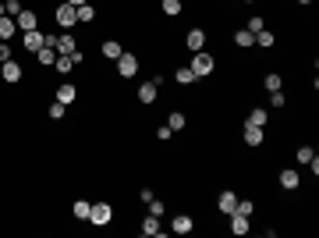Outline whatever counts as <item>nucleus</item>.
<instances>
[{
	"instance_id": "nucleus-1",
	"label": "nucleus",
	"mask_w": 319,
	"mask_h": 238,
	"mask_svg": "<svg viewBox=\"0 0 319 238\" xmlns=\"http://www.w3.org/2000/svg\"><path fill=\"white\" fill-rule=\"evenodd\" d=\"M188 68H192V75H195V79H206V75H213V57H209L206 50H195Z\"/></svg>"
},
{
	"instance_id": "nucleus-2",
	"label": "nucleus",
	"mask_w": 319,
	"mask_h": 238,
	"mask_svg": "<svg viewBox=\"0 0 319 238\" xmlns=\"http://www.w3.org/2000/svg\"><path fill=\"white\" fill-rule=\"evenodd\" d=\"M110 217H114L110 203H92V210H89V224H96V228H107V224H110Z\"/></svg>"
},
{
	"instance_id": "nucleus-3",
	"label": "nucleus",
	"mask_w": 319,
	"mask_h": 238,
	"mask_svg": "<svg viewBox=\"0 0 319 238\" xmlns=\"http://www.w3.org/2000/svg\"><path fill=\"white\" fill-rule=\"evenodd\" d=\"M57 21H61L64 29L78 25V7H75V4H68V0H64V4H57Z\"/></svg>"
},
{
	"instance_id": "nucleus-4",
	"label": "nucleus",
	"mask_w": 319,
	"mask_h": 238,
	"mask_svg": "<svg viewBox=\"0 0 319 238\" xmlns=\"http://www.w3.org/2000/svg\"><path fill=\"white\" fill-rule=\"evenodd\" d=\"M117 72H121V79H131V75L139 72V57H135V54H121V57H117Z\"/></svg>"
},
{
	"instance_id": "nucleus-5",
	"label": "nucleus",
	"mask_w": 319,
	"mask_h": 238,
	"mask_svg": "<svg viewBox=\"0 0 319 238\" xmlns=\"http://www.w3.org/2000/svg\"><path fill=\"white\" fill-rule=\"evenodd\" d=\"M217 210H220L224 217H231V213L238 210V196H234L231 188H227V192H220V199H217Z\"/></svg>"
},
{
	"instance_id": "nucleus-6",
	"label": "nucleus",
	"mask_w": 319,
	"mask_h": 238,
	"mask_svg": "<svg viewBox=\"0 0 319 238\" xmlns=\"http://www.w3.org/2000/svg\"><path fill=\"white\" fill-rule=\"evenodd\" d=\"M184 46L195 54V50H206V32L202 29H188V36H184Z\"/></svg>"
},
{
	"instance_id": "nucleus-7",
	"label": "nucleus",
	"mask_w": 319,
	"mask_h": 238,
	"mask_svg": "<svg viewBox=\"0 0 319 238\" xmlns=\"http://www.w3.org/2000/svg\"><path fill=\"white\" fill-rule=\"evenodd\" d=\"M43 46H46V32H39V29L25 32V50H29V54H36V50H43Z\"/></svg>"
},
{
	"instance_id": "nucleus-8",
	"label": "nucleus",
	"mask_w": 319,
	"mask_h": 238,
	"mask_svg": "<svg viewBox=\"0 0 319 238\" xmlns=\"http://www.w3.org/2000/svg\"><path fill=\"white\" fill-rule=\"evenodd\" d=\"M192 228H195V221H192L188 213H177V217L170 221V231H174V235H192Z\"/></svg>"
},
{
	"instance_id": "nucleus-9",
	"label": "nucleus",
	"mask_w": 319,
	"mask_h": 238,
	"mask_svg": "<svg viewBox=\"0 0 319 238\" xmlns=\"http://www.w3.org/2000/svg\"><path fill=\"white\" fill-rule=\"evenodd\" d=\"M252 231V217H245V213H231V235H248Z\"/></svg>"
},
{
	"instance_id": "nucleus-10",
	"label": "nucleus",
	"mask_w": 319,
	"mask_h": 238,
	"mask_svg": "<svg viewBox=\"0 0 319 238\" xmlns=\"http://www.w3.org/2000/svg\"><path fill=\"white\" fill-rule=\"evenodd\" d=\"M0 79H4V82H18V79H21V64H18L14 57L4 61V64H0Z\"/></svg>"
},
{
	"instance_id": "nucleus-11",
	"label": "nucleus",
	"mask_w": 319,
	"mask_h": 238,
	"mask_svg": "<svg viewBox=\"0 0 319 238\" xmlns=\"http://www.w3.org/2000/svg\"><path fill=\"white\" fill-rule=\"evenodd\" d=\"M298 185H302V174H298V171H291V167H284V171H280V188L295 192Z\"/></svg>"
},
{
	"instance_id": "nucleus-12",
	"label": "nucleus",
	"mask_w": 319,
	"mask_h": 238,
	"mask_svg": "<svg viewBox=\"0 0 319 238\" xmlns=\"http://www.w3.org/2000/svg\"><path fill=\"white\" fill-rule=\"evenodd\" d=\"M14 21H18V29H21V32H32V29L39 25V18H36V11H25V7H21V14H18Z\"/></svg>"
},
{
	"instance_id": "nucleus-13",
	"label": "nucleus",
	"mask_w": 319,
	"mask_h": 238,
	"mask_svg": "<svg viewBox=\"0 0 319 238\" xmlns=\"http://www.w3.org/2000/svg\"><path fill=\"white\" fill-rule=\"evenodd\" d=\"M54 50H57V54H75V50H78V43H75V36H71V32H64V36H57Z\"/></svg>"
},
{
	"instance_id": "nucleus-14",
	"label": "nucleus",
	"mask_w": 319,
	"mask_h": 238,
	"mask_svg": "<svg viewBox=\"0 0 319 238\" xmlns=\"http://www.w3.org/2000/svg\"><path fill=\"white\" fill-rule=\"evenodd\" d=\"M14 32H18V21H14L11 14H4V18H0V43H7Z\"/></svg>"
},
{
	"instance_id": "nucleus-15",
	"label": "nucleus",
	"mask_w": 319,
	"mask_h": 238,
	"mask_svg": "<svg viewBox=\"0 0 319 238\" xmlns=\"http://www.w3.org/2000/svg\"><path fill=\"white\" fill-rule=\"evenodd\" d=\"M266 135H262V128H255V125H245V146H259Z\"/></svg>"
},
{
	"instance_id": "nucleus-16",
	"label": "nucleus",
	"mask_w": 319,
	"mask_h": 238,
	"mask_svg": "<svg viewBox=\"0 0 319 238\" xmlns=\"http://www.w3.org/2000/svg\"><path fill=\"white\" fill-rule=\"evenodd\" d=\"M153 100H156V82L139 85V103H153Z\"/></svg>"
},
{
	"instance_id": "nucleus-17",
	"label": "nucleus",
	"mask_w": 319,
	"mask_h": 238,
	"mask_svg": "<svg viewBox=\"0 0 319 238\" xmlns=\"http://www.w3.org/2000/svg\"><path fill=\"white\" fill-rule=\"evenodd\" d=\"M142 235H163V228H160V217H153V213H149V217L142 221Z\"/></svg>"
},
{
	"instance_id": "nucleus-18",
	"label": "nucleus",
	"mask_w": 319,
	"mask_h": 238,
	"mask_svg": "<svg viewBox=\"0 0 319 238\" xmlns=\"http://www.w3.org/2000/svg\"><path fill=\"white\" fill-rule=\"evenodd\" d=\"M89 210H92V203H89V199H75V206H71V213H75L78 221H89Z\"/></svg>"
},
{
	"instance_id": "nucleus-19",
	"label": "nucleus",
	"mask_w": 319,
	"mask_h": 238,
	"mask_svg": "<svg viewBox=\"0 0 319 238\" xmlns=\"http://www.w3.org/2000/svg\"><path fill=\"white\" fill-rule=\"evenodd\" d=\"M32 57H36L39 64H54V61H57V50H54V46H43V50H36Z\"/></svg>"
},
{
	"instance_id": "nucleus-20",
	"label": "nucleus",
	"mask_w": 319,
	"mask_h": 238,
	"mask_svg": "<svg viewBox=\"0 0 319 238\" xmlns=\"http://www.w3.org/2000/svg\"><path fill=\"white\" fill-rule=\"evenodd\" d=\"M75 96H78V89H75V85H61V89H57V100H61L64 107H68V103H75Z\"/></svg>"
},
{
	"instance_id": "nucleus-21",
	"label": "nucleus",
	"mask_w": 319,
	"mask_h": 238,
	"mask_svg": "<svg viewBox=\"0 0 319 238\" xmlns=\"http://www.w3.org/2000/svg\"><path fill=\"white\" fill-rule=\"evenodd\" d=\"M121 54H124V50H121V43H114V39H107V43H103V57H110V61H117Z\"/></svg>"
},
{
	"instance_id": "nucleus-22",
	"label": "nucleus",
	"mask_w": 319,
	"mask_h": 238,
	"mask_svg": "<svg viewBox=\"0 0 319 238\" xmlns=\"http://www.w3.org/2000/svg\"><path fill=\"white\" fill-rule=\"evenodd\" d=\"M234 43H238L241 50H248V46H252V43H255V36H252V32H248V29H241V32H234Z\"/></svg>"
},
{
	"instance_id": "nucleus-23",
	"label": "nucleus",
	"mask_w": 319,
	"mask_h": 238,
	"mask_svg": "<svg viewBox=\"0 0 319 238\" xmlns=\"http://www.w3.org/2000/svg\"><path fill=\"white\" fill-rule=\"evenodd\" d=\"M92 18H96V7H92V4H82L78 7V25H89Z\"/></svg>"
},
{
	"instance_id": "nucleus-24",
	"label": "nucleus",
	"mask_w": 319,
	"mask_h": 238,
	"mask_svg": "<svg viewBox=\"0 0 319 238\" xmlns=\"http://www.w3.org/2000/svg\"><path fill=\"white\" fill-rule=\"evenodd\" d=\"M174 79L181 82V85H192V82H199L195 75H192V68H188V64H184V68H177V72H174Z\"/></svg>"
},
{
	"instance_id": "nucleus-25",
	"label": "nucleus",
	"mask_w": 319,
	"mask_h": 238,
	"mask_svg": "<svg viewBox=\"0 0 319 238\" xmlns=\"http://www.w3.org/2000/svg\"><path fill=\"white\" fill-rule=\"evenodd\" d=\"M54 64H57V72H61V75H68V72L75 68V61H71L68 54H57V61H54Z\"/></svg>"
},
{
	"instance_id": "nucleus-26",
	"label": "nucleus",
	"mask_w": 319,
	"mask_h": 238,
	"mask_svg": "<svg viewBox=\"0 0 319 238\" xmlns=\"http://www.w3.org/2000/svg\"><path fill=\"white\" fill-rule=\"evenodd\" d=\"M266 117H270V114H266V110H259V107H255V110H252V114H248V121H245V125H255V128H262V125H266Z\"/></svg>"
},
{
	"instance_id": "nucleus-27",
	"label": "nucleus",
	"mask_w": 319,
	"mask_h": 238,
	"mask_svg": "<svg viewBox=\"0 0 319 238\" xmlns=\"http://www.w3.org/2000/svg\"><path fill=\"white\" fill-rule=\"evenodd\" d=\"M160 7H163V14H181V0H160Z\"/></svg>"
},
{
	"instance_id": "nucleus-28",
	"label": "nucleus",
	"mask_w": 319,
	"mask_h": 238,
	"mask_svg": "<svg viewBox=\"0 0 319 238\" xmlns=\"http://www.w3.org/2000/svg\"><path fill=\"white\" fill-rule=\"evenodd\" d=\"M262 85H266V89H270V92H277V89H280V85H284V79H280V75H277V72H270V75H266V82H262Z\"/></svg>"
},
{
	"instance_id": "nucleus-29",
	"label": "nucleus",
	"mask_w": 319,
	"mask_h": 238,
	"mask_svg": "<svg viewBox=\"0 0 319 238\" xmlns=\"http://www.w3.org/2000/svg\"><path fill=\"white\" fill-rule=\"evenodd\" d=\"M4 14L18 18V14H21V0H4Z\"/></svg>"
},
{
	"instance_id": "nucleus-30",
	"label": "nucleus",
	"mask_w": 319,
	"mask_h": 238,
	"mask_svg": "<svg viewBox=\"0 0 319 238\" xmlns=\"http://www.w3.org/2000/svg\"><path fill=\"white\" fill-rule=\"evenodd\" d=\"M255 43H259L262 50H270V46H273V32H266V29H262V32H255Z\"/></svg>"
},
{
	"instance_id": "nucleus-31",
	"label": "nucleus",
	"mask_w": 319,
	"mask_h": 238,
	"mask_svg": "<svg viewBox=\"0 0 319 238\" xmlns=\"http://www.w3.org/2000/svg\"><path fill=\"white\" fill-rule=\"evenodd\" d=\"M64 114H68V107H64L61 100H54V103H50V117H54V121H61Z\"/></svg>"
},
{
	"instance_id": "nucleus-32",
	"label": "nucleus",
	"mask_w": 319,
	"mask_h": 238,
	"mask_svg": "<svg viewBox=\"0 0 319 238\" xmlns=\"http://www.w3.org/2000/svg\"><path fill=\"white\" fill-rule=\"evenodd\" d=\"M167 125H170V132H181V128H184V125H188V121H184V114H177V110H174V114H170V121H167Z\"/></svg>"
},
{
	"instance_id": "nucleus-33",
	"label": "nucleus",
	"mask_w": 319,
	"mask_h": 238,
	"mask_svg": "<svg viewBox=\"0 0 319 238\" xmlns=\"http://www.w3.org/2000/svg\"><path fill=\"white\" fill-rule=\"evenodd\" d=\"M295 157H298V163H309V160L316 157V150H312V146H298V153H295Z\"/></svg>"
},
{
	"instance_id": "nucleus-34",
	"label": "nucleus",
	"mask_w": 319,
	"mask_h": 238,
	"mask_svg": "<svg viewBox=\"0 0 319 238\" xmlns=\"http://www.w3.org/2000/svg\"><path fill=\"white\" fill-rule=\"evenodd\" d=\"M234 213H245V217H252V213H255L252 199H238V210H234Z\"/></svg>"
},
{
	"instance_id": "nucleus-35",
	"label": "nucleus",
	"mask_w": 319,
	"mask_h": 238,
	"mask_svg": "<svg viewBox=\"0 0 319 238\" xmlns=\"http://www.w3.org/2000/svg\"><path fill=\"white\" fill-rule=\"evenodd\" d=\"M245 29H248V32H252V36H255V32H262V29H266V21H262V18H259V14H255V18H252V21H248V25H245Z\"/></svg>"
},
{
	"instance_id": "nucleus-36",
	"label": "nucleus",
	"mask_w": 319,
	"mask_h": 238,
	"mask_svg": "<svg viewBox=\"0 0 319 238\" xmlns=\"http://www.w3.org/2000/svg\"><path fill=\"white\" fill-rule=\"evenodd\" d=\"M149 213H153V217H163V203H160L156 196L149 199Z\"/></svg>"
},
{
	"instance_id": "nucleus-37",
	"label": "nucleus",
	"mask_w": 319,
	"mask_h": 238,
	"mask_svg": "<svg viewBox=\"0 0 319 238\" xmlns=\"http://www.w3.org/2000/svg\"><path fill=\"white\" fill-rule=\"evenodd\" d=\"M270 103H273V107H284V89H277V92H270Z\"/></svg>"
},
{
	"instance_id": "nucleus-38",
	"label": "nucleus",
	"mask_w": 319,
	"mask_h": 238,
	"mask_svg": "<svg viewBox=\"0 0 319 238\" xmlns=\"http://www.w3.org/2000/svg\"><path fill=\"white\" fill-rule=\"evenodd\" d=\"M156 139H163V142L170 139V125H160V128H156Z\"/></svg>"
},
{
	"instance_id": "nucleus-39",
	"label": "nucleus",
	"mask_w": 319,
	"mask_h": 238,
	"mask_svg": "<svg viewBox=\"0 0 319 238\" xmlns=\"http://www.w3.org/2000/svg\"><path fill=\"white\" fill-rule=\"evenodd\" d=\"M4 61H11V46H7V43H0V64H4Z\"/></svg>"
},
{
	"instance_id": "nucleus-40",
	"label": "nucleus",
	"mask_w": 319,
	"mask_h": 238,
	"mask_svg": "<svg viewBox=\"0 0 319 238\" xmlns=\"http://www.w3.org/2000/svg\"><path fill=\"white\" fill-rule=\"evenodd\" d=\"M68 4H75V7H82V4H89V0H68Z\"/></svg>"
},
{
	"instance_id": "nucleus-41",
	"label": "nucleus",
	"mask_w": 319,
	"mask_h": 238,
	"mask_svg": "<svg viewBox=\"0 0 319 238\" xmlns=\"http://www.w3.org/2000/svg\"><path fill=\"white\" fill-rule=\"evenodd\" d=\"M0 18H4V0H0Z\"/></svg>"
},
{
	"instance_id": "nucleus-42",
	"label": "nucleus",
	"mask_w": 319,
	"mask_h": 238,
	"mask_svg": "<svg viewBox=\"0 0 319 238\" xmlns=\"http://www.w3.org/2000/svg\"><path fill=\"white\" fill-rule=\"evenodd\" d=\"M298 4H312V0H298Z\"/></svg>"
},
{
	"instance_id": "nucleus-43",
	"label": "nucleus",
	"mask_w": 319,
	"mask_h": 238,
	"mask_svg": "<svg viewBox=\"0 0 319 238\" xmlns=\"http://www.w3.org/2000/svg\"><path fill=\"white\" fill-rule=\"evenodd\" d=\"M57 4H64V0H57Z\"/></svg>"
}]
</instances>
